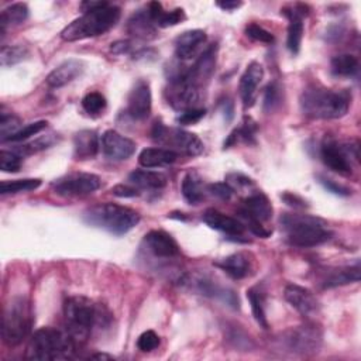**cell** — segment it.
<instances>
[{"mask_svg":"<svg viewBox=\"0 0 361 361\" xmlns=\"http://www.w3.org/2000/svg\"><path fill=\"white\" fill-rule=\"evenodd\" d=\"M207 192L221 200H230V197L233 196V189L230 188L228 183L226 182H216V183H210L207 185Z\"/></svg>","mask_w":361,"mask_h":361,"instance_id":"45","label":"cell"},{"mask_svg":"<svg viewBox=\"0 0 361 361\" xmlns=\"http://www.w3.org/2000/svg\"><path fill=\"white\" fill-rule=\"evenodd\" d=\"M23 164V155L16 151H0V169L3 172H17Z\"/></svg>","mask_w":361,"mask_h":361,"instance_id":"37","label":"cell"},{"mask_svg":"<svg viewBox=\"0 0 361 361\" xmlns=\"http://www.w3.org/2000/svg\"><path fill=\"white\" fill-rule=\"evenodd\" d=\"M147 250L157 258H175L179 255L180 248L175 238L164 230H151L144 237Z\"/></svg>","mask_w":361,"mask_h":361,"instance_id":"15","label":"cell"},{"mask_svg":"<svg viewBox=\"0 0 361 361\" xmlns=\"http://www.w3.org/2000/svg\"><path fill=\"white\" fill-rule=\"evenodd\" d=\"M255 130H257V126H255V121H252L250 117L244 120L243 126L235 128L227 138V141L224 142V147H230L231 144H235L237 141L243 140L245 142H251L254 141V137H255Z\"/></svg>","mask_w":361,"mask_h":361,"instance_id":"33","label":"cell"},{"mask_svg":"<svg viewBox=\"0 0 361 361\" xmlns=\"http://www.w3.org/2000/svg\"><path fill=\"white\" fill-rule=\"evenodd\" d=\"M152 97L149 83L144 79L135 82L127 99V113L134 120H145L151 113Z\"/></svg>","mask_w":361,"mask_h":361,"instance_id":"13","label":"cell"},{"mask_svg":"<svg viewBox=\"0 0 361 361\" xmlns=\"http://www.w3.org/2000/svg\"><path fill=\"white\" fill-rule=\"evenodd\" d=\"M279 102H281L279 87L276 86V83H269L265 89V94H264V109L271 111L279 104Z\"/></svg>","mask_w":361,"mask_h":361,"instance_id":"44","label":"cell"},{"mask_svg":"<svg viewBox=\"0 0 361 361\" xmlns=\"http://www.w3.org/2000/svg\"><path fill=\"white\" fill-rule=\"evenodd\" d=\"M351 96L345 90H331L322 86H309L300 94V109L310 118L333 120L347 114Z\"/></svg>","mask_w":361,"mask_h":361,"instance_id":"1","label":"cell"},{"mask_svg":"<svg viewBox=\"0 0 361 361\" xmlns=\"http://www.w3.org/2000/svg\"><path fill=\"white\" fill-rule=\"evenodd\" d=\"M320 183H322V185H323L329 192H333V193H336V195L347 196V195H350V193H351V190H350V189H347L345 186L338 185V183H336L334 180H331V179H326V178H323V176H320Z\"/></svg>","mask_w":361,"mask_h":361,"instance_id":"47","label":"cell"},{"mask_svg":"<svg viewBox=\"0 0 361 361\" xmlns=\"http://www.w3.org/2000/svg\"><path fill=\"white\" fill-rule=\"evenodd\" d=\"M206 114L204 109L196 107V109H189V110H183L180 111V114L178 116V123L183 124V126H189V124H195L197 121H200Z\"/></svg>","mask_w":361,"mask_h":361,"instance_id":"43","label":"cell"},{"mask_svg":"<svg viewBox=\"0 0 361 361\" xmlns=\"http://www.w3.org/2000/svg\"><path fill=\"white\" fill-rule=\"evenodd\" d=\"M41 179L38 178H27V179H16V180H3L0 183L1 195H14L20 192L35 190L41 186Z\"/></svg>","mask_w":361,"mask_h":361,"instance_id":"31","label":"cell"},{"mask_svg":"<svg viewBox=\"0 0 361 361\" xmlns=\"http://www.w3.org/2000/svg\"><path fill=\"white\" fill-rule=\"evenodd\" d=\"M100 185L102 180L94 173L73 172L56 179L52 188L61 196H86L97 190Z\"/></svg>","mask_w":361,"mask_h":361,"instance_id":"10","label":"cell"},{"mask_svg":"<svg viewBox=\"0 0 361 361\" xmlns=\"http://www.w3.org/2000/svg\"><path fill=\"white\" fill-rule=\"evenodd\" d=\"M206 32L203 30H189L182 32L175 39V52L176 56L182 61H188L195 58L202 45L206 44Z\"/></svg>","mask_w":361,"mask_h":361,"instance_id":"18","label":"cell"},{"mask_svg":"<svg viewBox=\"0 0 361 361\" xmlns=\"http://www.w3.org/2000/svg\"><path fill=\"white\" fill-rule=\"evenodd\" d=\"M21 120L14 114L1 113L0 117V138L1 141H7L8 137L16 134L21 127Z\"/></svg>","mask_w":361,"mask_h":361,"instance_id":"35","label":"cell"},{"mask_svg":"<svg viewBox=\"0 0 361 361\" xmlns=\"http://www.w3.org/2000/svg\"><path fill=\"white\" fill-rule=\"evenodd\" d=\"M128 49H130L128 41H116L110 47V51L114 54H126V52H128Z\"/></svg>","mask_w":361,"mask_h":361,"instance_id":"50","label":"cell"},{"mask_svg":"<svg viewBox=\"0 0 361 361\" xmlns=\"http://www.w3.org/2000/svg\"><path fill=\"white\" fill-rule=\"evenodd\" d=\"M76 345L78 343L68 331L42 327L31 336L25 357L30 360H68L73 357Z\"/></svg>","mask_w":361,"mask_h":361,"instance_id":"3","label":"cell"},{"mask_svg":"<svg viewBox=\"0 0 361 361\" xmlns=\"http://www.w3.org/2000/svg\"><path fill=\"white\" fill-rule=\"evenodd\" d=\"M75 157L78 159L93 158L99 151V135L93 130H82L73 138Z\"/></svg>","mask_w":361,"mask_h":361,"instance_id":"25","label":"cell"},{"mask_svg":"<svg viewBox=\"0 0 361 361\" xmlns=\"http://www.w3.org/2000/svg\"><path fill=\"white\" fill-rule=\"evenodd\" d=\"M102 149L109 159L124 161L135 152V142L114 130H107L102 135Z\"/></svg>","mask_w":361,"mask_h":361,"instance_id":"14","label":"cell"},{"mask_svg":"<svg viewBox=\"0 0 361 361\" xmlns=\"http://www.w3.org/2000/svg\"><path fill=\"white\" fill-rule=\"evenodd\" d=\"M303 6H296L292 8H283L282 13L288 17L289 25H288V35H286V45L288 49L292 54H298L300 49L302 38H303V16L306 11H303Z\"/></svg>","mask_w":361,"mask_h":361,"instance_id":"19","label":"cell"},{"mask_svg":"<svg viewBox=\"0 0 361 361\" xmlns=\"http://www.w3.org/2000/svg\"><path fill=\"white\" fill-rule=\"evenodd\" d=\"M264 78V68L259 62L252 61L240 79V96L245 107H251L257 97V89Z\"/></svg>","mask_w":361,"mask_h":361,"instance_id":"17","label":"cell"},{"mask_svg":"<svg viewBox=\"0 0 361 361\" xmlns=\"http://www.w3.org/2000/svg\"><path fill=\"white\" fill-rule=\"evenodd\" d=\"M111 193L118 197H134V196H138V189L131 183L130 185L120 183L111 189Z\"/></svg>","mask_w":361,"mask_h":361,"instance_id":"48","label":"cell"},{"mask_svg":"<svg viewBox=\"0 0 361 361\" xmlns=\"http://www.w3.org/2000/svg\"><path fill=\"white\" fill-rule=\"evenodd\" d=\"M120 14L121 11L117 6L106 3L104 6L86 11L82 17L73 20L62 30L61 37L65 41H79L102 35L117 24Z\"/></svg>","mask_w":361,"mask_h":361,"instance_id":"4","label":"cell"},{"mask_svg":"<svg viewBox=\"0 0 361 361\" xmlns=\"http://www.w3.org/2000/svg\"><path fill=\"white\" fill-rule=\"evenodd\" d=\"M128 180L133 186L140 189H162L166 186L168 179L164 173L158 171H148V169H137L128 175Z\"/></svg>","mask_w":361,"mask_h":361,"instance_id":"27","label":"cell"},{"mask_svg":"<svg viewBox=\"0 0 361 361\" xmlns=\"http://www.w3.org/2000/svg\"><path fill=\"white\" fill-rule=\"evenodd\" d=\"M279 223L288 243L300 248L320 245L333 235L324 220L310 214L285 213Z\"/></svg>","mask_w":361,"mask_h":361,"instance_id":"2","label":"cell"},{"mask_svg":"<svg viewBox=\"0 0 361 361\" xmlns=\"http://www.w3.org/2000/svg\"><path fill=\"white\" fill-rule=\"evenodd\" d=\"M226 183H228L230 188L234 192L235 190H243L245 188H251L254 185V182L250 178H247V176H244L241 173H228Z\"/></svg>","mask_w":361,"mask_h":361,"instance_id":"46","label":"cell"},{"mask_svg":"<svg viewBox=\"0 0 361 361\" xmlns=\"http://www.w3.org/2000/svg\"><path fill=\"white\" fill-rule=\"evenodd\" d=\"M330 66L336 76L348 78L358 72V59L351 54H340L331 59Z\"/></svg>","mask_w":361,"mask_h":361,"instance_id":"30","label":"cell"},{"mask_svg":"<svg viewBox=\"0 0 361 361\" xmlns=\"http://www.w3.org/2000/svg\"><path fill=\"white\" fill-rule=\"evenodd\" d=\"M82 106L89 114H99L106 107V97L99 92H90L82 99Z\"/></svg>","mask_w":361,"mask_h":361,"instance_id":"38","label":"cell"},{"mask_svg":"<svg viewBox=\"0 0 361 361\" xmlns=\"http://www.w3.org/2000/svg\"><path fill=\"white\" fill-rule=\"evenodd\" d=\"M63 316L66 331L79 344L89 336L100 314L93 302L85 296H71L65 300Z\"/></svg>","mask_w":361,"mask_h":361,"instance_id":"6","label":"cell"},{"mask_svg":"<svg viewBox=\"0 0 361 361\" xmlns=\"http://www.w3.org/2000/svg\"><path fill=\"white\" fill-rule=\"evenodd\" d=\"M183 18H185V13H183L182 8H175V10H171V11L164 10L158 16V18L155 20V25L166 28V27H171V25H176Z\"/></svg>","mask_w":361,"mask_h":361,"instance_id":"40","label":"cell"},{"mask_svg":"<svg viewBox=\"0 0 361 361\" xmlns=\"http://www.w3.org/2000/svg\"><path fill=\"white\" fill-rule=\"evenodd\" d=\"M90 358H100V360H111L113 357H111V355H109V354H103V353L100 354V353H99V354H93V355H90Z\"/></svg>","mask_w":361,"mask_h":361,"instance_id":"52","label":"cell"},{"mask_svg":"<svg viewBox=\"0 0 361 361\" xmlns=\"http://www.w3.org/2000/svg\"><path fill=\"white\" fill-rule=\"evenodd\" d=\"M55 134H48V135H44L27 145H23V148H17L16 152L24 155V154H32V152H37V151H41V149H45L48 147H51L54 142H55Z\"/></svg>","mask_w":361,"mask_h":361,"instance_id":"39","label":"cell"},{"mask_svg":"<svg viewBox=\"0 0 361 361\" xmlns=\"http://www.w3.org/2000/svg\"><path fill=\"white\" fill-rule=\"evenodd\" d=\"M320 157L326 166L337 173H351L350 148L338 144L336 140L326 138L320 147Z\"/></svg>","mask_w":361,"mask_h":361,"instance_id":"12","label":"cell"},{"mask_svg":"<svg viewBox=\"0 0 361 361\" xmlns=\"http://www.w3.org/2000/svg\"><path fill=\"white\" fill-rule=\"evenodd\" d=\"M282 199L289 204V206H293V207H305L306 206V202L303 199H300L299 196L293 195V193H285L282 196Z\"/></svg>","mask_w":361,"mask_h":361,"instance_id":"49","label":"cell"},{"mask_svg":"<svg viewBox=\"0 0 361 361\" xmlns=\"http://www.w3.org/2000/svg\"><path fill=\"white\" fill-rule=\"evenodd\" d=\"M83 72V63L79 59H68L52 69L47 76V85L51 87H62L75 80Z\"/></svg>","mask_w":361,"mask_h":361,"instance_id":"21","label":"cell"},{"mask_svg":"<svg viewBox=\"0 0 361 361\" xmlns=\"http://www.w3.org/2000/svg\"><path fill=\"white\" fill-rule=\"evenodd\" d=\"M245 34H247V37H250L251 39L258 41V42H264V44L274 42L272 32H269L268 30H265L264 27H261L255 23H251L245 27Z\"/></svg>","mask_w":361,"mask_h":361,"instance_id":"41","label":"cell"},{"mask_svg":"<svg viewBox=\"0 0 361 361\" xmlns=\"http://www.w3.org/2000/svg\"><path fill=\"white\" fill-rule=\"evenodd\" d=\"M247 298L248 302L251 305V312L252 316L255 319V322L262 327V329H268V320H267V314H265V309H264V300H262V295L257 290V289H248L247 290Z\"/></svg>","mask_w":361,"mask_h":361,"instance_id":"32","label":"cell"},{"mask_svg":"<svg viewBox=\"0 0 361 361\" xmlns=\"http://www.w3.org/2000/svg\"><path fill=\"white\" fill-rule=\"evenodd\" d=\"M285 299L288 300V303L295 307L302 316L310 317L314 316L319 312V302L316 299V296L306 288L295 285V283H289L285 288Z\"/></svg>","mask_w":361,"mask_h":361,"instance_id":"16","label":"cell"},{"mask_svg":"<svg viewBox=\"0 0 361 361\" xmlns=\"http://www.w3.org/2000/svg\"><path fill=\"white\" fill-rule=\"evenodd\" d=\"M202 220L210 227V228H214V230H219L221 233H226L228 235H241L245 230V226L237 220L235 217H231V216H227L216 209H207L203 216H202Z\"/></svg>","mask_w":361,"mask_h":361,"instance_id":"20","label":"cell"},{"mask_svg":"<svg viewBox=\"0 0 361 361\" xmlns=\"http://www.w3.org/2000/svg\"><path fill=\"white\" fill-rule=\"evenodd\" d=\"M127 31L140 39H152L157 37L155 23L151 20L147 10H140L131 16L127 23Z\"/></svg>","mask_w":361,"mask_h":361,"instance_id":"24","label":"cell"},{"mask_svg":"<svg viewBox=\"0 0 361 361\" xmlns=\"http://www.w3.org/2000/svg\"><path fill=\"white\" fill-rule=\"evenodd\" d=\"M178 158V152L169 148H144L138 155V162L141 166L161 168L173 164Z\"/></svg>","mask_w":361,"mask_h":361,"instance_id":"23","label":"cell"},{"mask_svg":"<svg viewBox=\"0 0 361 361\" xmlns=\"http://www.w3.org/2000/svg\"><path fill=\"white\" fill-rule=\"evenodd\" d=\"M182 195L189 204H197L203 200L204 186H203L202 178L196 172L190 171L183 176Z\"/></svg>","mask_w":361,"mask_h":361,"instance_id":"28","label":"cell"},{"mask_svg":"<svg viewBox=\"0 0 361 361\" xmlns=\"http://www.w3.org/2000/svg\"><path fill=\"white\" fill-rule=\"evenodd\" d=\"M272 204L269 199L262 192H255L248 195L244 202L243 207L238 209L240 221L248 227L255 235L267 238L271 234V230H267L264 223L271 220L272 217Z\"/></svg>","mask_w":361,"mask_h":361,"instance_id":"8","label":"cell"},{"mask_svg":"<svg viewBox=\"0 0 361 361\" xmlns=\"http://www.w3.org/2000/svg\"><path fill=\"white\" fill-rule=\"evenodd\" d=\"M28 17V7L25 3H14L6 7L0 14V30L4 35L6 30L11 25L23 24Z\"/></svg>","mask_w":361,"mask_h":361,"instance_id":"29","label":"cell"},{"mask_svg":"<svg viewBox=\"0 0 361 361\" xmlns=\"http://www.w3.org/2000/svg\"><path fill=\"white\" fill-rule=\"evenodd\" d=\"M151 135L154 141L165 145H172L173 148L189 157L200 155L204 149V144L196 134L182 128H168L161 121H155Z\"/></svg>","mask_w":361,"mask_h":361,"instance_id":"9","label":"cell"},{"mask_svg":"<svg viewBox=\"0 0 361 361\" xmlns=\"http://www.w3.org/2000/svg\"><path fill=\"white\" fill-rule=\"evenodd\" d=\"M358 281H360V265L357 264L354 267H341V268L327 271L322 278V286L324 289L326 288L329 289V288H336V286H341V285H347Z\"/></svg>","mask_w":361,"mask_h":361,"instance_id":"26","label":"cell"},{"mask_svg":"<svg viewBox=\"0 0 361 361\" xmlns=\"http://www.w3.org/2000/svg\"><path fill=\"white\" fill-rule=\"evenodd\" d=\"M322 330L314 324H303L289 330L282 341L295 354H312L322 345Z\"/></svg>","mask_w":361,"mask_h":361,"instance_id":"11","label":"cell"},{"mask_svg":"<svg viewBox=\"0 0 361 361\" xmlns=\"http://www.w3.org/2000/svg\"><path fill=\"white\" fill-rule=\"evenodd\" d=\"M158 345H159V337L152 330H147V331L141 333L137 340V347L142 353H149V351L155 350Z\"/></svg>","mask_w":361,"mask_h":361,"instance_id":"42","label":"cell"},{"mask_svg":"<svg viewBox=\"0 0 361 361\" xmlns=\"http://www.w3.org/2000/svg\"><path fill=\"white\" fill-rule=\"evenodd\" d=\"M83 219L90 226L103 228L116 235L128 233L140 223L138 212L116 203H102L92 206L83 213Z\"/></svg>","mask_w":361,"mask_h":361,"instance_id":"5","label":"cell"},{"mask_svg":"<svg viewBox=\"0 0 361 361\" xmlns=\"http://www.w3.org/2000/svg\"><path fill=\"white\" fill-rule=\"evenodd\" d=\"M216 265L233 279H243L252 272V259L248 252H234L216 262Z\"/></svg>","mask_w":361,"mask_h":361,"instance_id":"22","label":"cell"},{"mask_svg":"<svg viewBox=\"0 0 361 361\" xmlns=\"http://www.w3.org/2000/svg\"><path fill=\"white\" fill-rule=\"evenodd\" d=\"M216 4H217L220 8L226 10V11H231V10H235V8H238V7L243 6L241 1H217Z\"/></svg>","mask_w":361,"mask_h":361,"instance_id":"51","label":"cell"},{"mask_svg":"<svg viewBox=\"0 0 361 361\" xmlns=\"http://www.w3.org/2000/svg\"><path fill=\"white\" fill-rule=\"evenodd\" d=\"M28 55V51L23 45H10V47H1L0 51V61L1 66H10L21 62Z\"/></svg>","mask_w":361,"mask_h":361,"instance_id":"34","label":"cell"},{"mask_svg":"<svg viewBox=\"0 0 361 361\" xmlns=\"http://www.w3.org/2000/svg\"><path fill=\"white\" fill-rule=\"evenodd\" d=\"M32 326V310L30 302L17 296L13 298L4 307L1 336L3 341L8 345L20 344L31 331Z\"/></svg>","mask_w":361,"mask_h":361,"instance_id":"7","label":"cell"},{"mask_svg":"<svg viewBox=\"0 0 361 361\" xmlns=\"http://www.w3.org/2000/svg\"><path fill=\"white\" fill-rule=\"evenodd\" d=\"M45 127H47V121H44V120L35 121V123H30V124L21 127L16 134H13L11 137H8L7 141H10V142H21V141H25V140L31 138L32 135H37L38 133H41Z\"/></svg>","mask_w":361,"mask_h":361,"instance_id":"36","label":"cell"}]
</instances>
